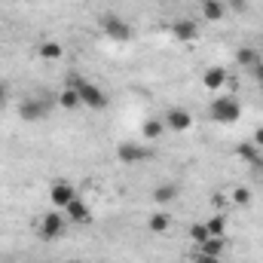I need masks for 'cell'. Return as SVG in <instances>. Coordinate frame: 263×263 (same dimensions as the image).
Masks as SVG:
<instances>
[{
  "instance_id": "6da1fadb",
  "label": "cell",
  "mask_w": 263,
  "mask_h": 263,
  "mask_svg": "<svg viewBox=\"0 0 263 263\" xmlns=\"http://www.w3.org/2000/svg\"><path fill=\"white\" fill-rule=\"evenodd\" d=\"M65 86L70 89H77V95H80V104L83 107H89V110H104L107 104H110V98L92 83V80H86V77H67Z\"/></svg>"
},
{
  "instance_id": "7a4b0ae2",
  "label": "cell",
  "mask_w": 263,
  "mask_h": 263,
  "mask_svg": "<svg viewBox=\"0 0 263 263\" xmlns=\"http://www.w3.org/2000/svg\"><path fill=\"white\" fill-rule=\"evenodd\" d=\"M208 114H211L214 123H220V126H233V123H239V117H242V104H239L236 95H220V98L211 101Z\"/></svg>"
},
{
  "instance_id": "3957f363",
  "label": "cell",
  "mask_w": 263,
  "mask_h": 263,
  "mask_svg": "<svg viewBox=\"0 0 263 263\" xmlns=\"http://www.w3.org/2000/svg\"><path fill=\"white\" fill-rule=\"evenodd\" d=\"M37 230H40V236H43L46 242H55V239H62L67 233V217L59 214V208H52V211H46V214L37 220Z\"/></svg>"
},
{
  "instance_id": "277c9868",
  "label": "cell",
  "mask_w": 263,
  "mask_h": 263,
  "mask_svg": "<svg viewBox=\"0 0 263 263\" xmlns=\"http://www.w3.org/2000/svg\"><path fill=\"white\" fill-rule=\"evenodd\" d=\"M101 31L110 37V40H117V43H126V40H132V25L126 22V18H120L117 12H104L101 15Z\"/></svg>"
},
{
  "instance_id": "5b68a950",
  "label": "cell",
  "mask_w": 263,
  "mask_h": 263,
  "mask_svg": "<svg viewBox=\"0 0 263 263\" xmlns=\"http://www.w3.org/2000/svg\"><path fill=\"white\" fill-rule=\"evenodd\" d=\"M162 123H165V132H190L193 129V114L187 110V107H168L165 110V117H162Z\"/></svg>"
},
{
  "instance_id": "8992f818",
  "label": "cell",
  "mask_w": 263,
  "mask_h": 263,
  "mask_svg": "<svg viewBox=\"0 0 263 263\" xmlns=\"http://www.w3.org/2000/svg\"><path fill=\"white\" fill-rule=\"evenodd\" d=\"M117 159H120V162H126V165H135V162H144V159H150V150H147V147H141V144L123 141V144L117 147Z\"/></svg>"
},
{
  "instance_id": "52a82bcc",
  "label": "cell",
  "mask_w": 263,
  "mask_h": 263,
  "mask_svg": "<svg viewBox=\"0 0 263 263\" xmlns=\"http://www.w3.org/2000/svg\"><path fill=\"white\" fill-rule=\"evenodd\" d=\"M73 199H77V190H73V184H67V181H55V184L49 187V202H52L55 208H62V211H65Z\"/></svg>"
},
{
  "instance_id": "ba28073f",
  "label": "cell",
  "mask_w": 263,
  "mask_h": 263,
  "mask_svg": "<svg viewBox=\"0 0 263 263\" xmlns=\"http://www.w3.org/2000/svg\"><path fill=\"white\" fill-rule=\"evenodd\" d=\"M236 156H239L245 165H251L254 172H263V153H260V147H254L251 141L239 144V147H236Z\"/></svg>"
},
{
  "instance_id": "9c48e42d",
  "label": "cell",
  "mask_w": 263,
  "mask_h": 263,
  "mask_svg": "<svg viewBox=\"0 0 263 263\" xmlns=\"http://www.w3.org/2000/svg\"><path fill=\"white\" fill-rule=\"evenodd\" d=\"M202 83H205V89L217 92V89H223L230 83V73H227V67H205L202 70Z\"/></svg>"
},
{
  "instance_id": "30bf717a",
  "label": "cell",
  "mask_w": 263,
  "mask_h": 263,
  "mask_svg": "<svg viewBox=\"0 0 263 263\" xmlns=\"http://www.w3.org/2000/svg\"><path fill=\"white\" fill-rule=\"evenodd\" d=\"M65 217H67V223H89L92 211H89V205H86L83 199L77 196V199H73V202L65 208Z\"/></svg>"
},
{
  "instance_id": "8fae6325",
  "label": "cell",
  "mask_w": 263,
  "mask_h": 263,
  "mask_svg": "<svg viewBox=\"0 0 263 263\" xmlns=\"http://www.w3.org/2000/svg\"><path fill=\"white\" fill-rule=\"evenodd\" d=\"M172 34H175L178 40L190 43V40H196V37H199V25H196V22H190V18H178V22L172 25Z\"/></svg>"
},
{
  "instance_id": "7c38bea8",
  "label": "cell",
  "mask_w": 263,
  "mask_h": 263,
  "mask_svg": "<svg viewBox=\"0 0 263 263\" xmlns=\"http://www.w3.org/2000/svg\"><path fill=\"white\" fill-rule=\"evenodd\" d=\"M178 196H181V187H178L175 181H165V184H159V187L153 190V202H156V205H168V202H175Z\"/></svg>"
},
{
  "instance_id": "4fadbf2b",
  "label": "cell",
  "mask_w": 263,
  "mask_h": 263,
  "mask_svg": "<svg viewBox=\"0 0 263 263\" xmlns=\"http://www.w3.org/2000/svg\"><path fill=\"white\" fill-rule=\"evenodd\" d=\"M199 9H202L205 22H220V18L227 15V3H223V0H202Z\"/></svg>"
},
{
  "instance_id": "5bb4252c",
  "label": "cell",
  "mask_w": 263,
  "mask_h": 263,
  "mask_svg": "<svg viewBox=\"0 0 263 263\" xmlns=\"http://www.w3.org/2000/svg\"><path fill=\"white\" fill-rule=\"evenodd\" d=\"M227 251V239L223 236H208L202 245H199V254H211V257H220Z\"/></svg>"
},
{
  "instance_id": "9a60e30c",
  "label": "cell",
  "mask_w": 263,
  "mask_h": 263,
  "mask_svg": "<svg viewBox=\"0 0 263 263\" xmlns=\"http://www.w3.org/2000/svg\"><path fill=\"white\" fill-rule=\"evenodd\" d=\"M37 55H40L43 62H59V59L65 55V46H62V43H55V40H46V43H40Z\"/></svg>"
},
{
  "instance_id": "2e32d148",
  "label": "cell",
  "mask_w": 263,
  "mask_h": 263,
  "mask_svg": "<svg viewBox=\"0 0 263 263\" xmlns=\"http://www.w3.org/2000/svg\"><path fill=\"white\" fill-rule=\"evenodd\" d=\"M205 230H208V236H223V239H227V230H230L227 214H211V217L205 220Z\"/></svg>"
},
{
  "instance_id": "e0dca14e",
  "label": "cell",
  "mask_w": 263,
  "mask_h": 263,
  "mask_svg": "<svg viewBox=\"0 0 263 263\" xmlns=\"http://www.w3.org/2000/svg\"><path fill=\"white\" fill-rule=\"evenodd\" d=\"M18 114H22V120H40L43 114H46V107H43V101H22L18 104Z\"/></svg>"
},
{
  "instance_id": "ac0fdd59",
  "label": "cell",
  "mask_w": 263,
  "mask_h": 263,
  "mask_svg": "<svg viewBox=\"0 0 263 263\" xmlns=\"http://www.w3.org/2000/svg\"><path fill=\"white\" fill-rule=\"evenodd\" d=\"M59 107H62V110H77V107H83V104H80V95H77V89L65 86V89L59 92Z\"/></svg>"
},
{
  "instance_id": "d6986e66",
  "label": "cell",
  "mask_w": 263,
  "mask_h": 263,
  "mask_svg": "<svg viewBox=\"0 0 263 263\" xmlns=\"http://www.w3.org/2000/svg\"><path fill=\"white\" fill-rule=\"evenodd\" d=\"M236 62H239L242 67H248V70H251V67L257 65V62H263V59H260V52H257L254 46H242V49L236 52Z\"/></svg>"
},
{
  "instance_id": "ffe728a7",
  "label": "cell",
  "mask_w": 263,
  "mask_h": 263,
  "mask_svg": "<svg viewBox=\"0 0 263 263\" xmlns=\"http://www.w3.org/2000/svg\"><path fill=\"white\" fill-rule=\"evenodd\" d=\"M168 227H172V217L162 214V211L150 214V220H147V230H150V233H168Z\"/></svg>"
},
{
  "instance_id": "44dd1931",
  "label": "cell",
  "mask_w": 263,
  "mask_h": 263,
  "mask_svg": "<svg viewBox=\"0 0 263 263\" xmlns=\"http://www.w3.org/2000/svg\"><path fill=\"white\" fill-rule=\"evenodd\" d=\"M141 135H144L147 141H156V138L165 135V123H162V120H147V123L141 126Z\"/></svg>"
},
{
  "instance_id": "7402d4cb",
  "label": "cell",
  "mask_w": 263,
  "mask_h": 263,
  "mask_svg": "<svg viewBox=\"0 0 263 263\" xmlns=\"http://www.w3.org/2000/svg\"><path fill=\"white\" fill-rule=\"evenodd\" d=\"M251 199H254V193H251L248 187H233V193H230V205H236V208H248Z\"/></svg>"
},
{
  "instance_id": "603a6c76",
  "label": "cell",
  "mask_w": 263,
  "mask_h": 263,
  "mask_svg": "<svg viewBox=\"0 0 263 263\" xmlns=\"http://www.w3.org/2000/svg\"><path fill=\"white\" fill-rule=\"evenodd\" d=\"M190 239H193L196 245H202V242L208 239V230H205V223H193V227H190Z\"/></svg>"
},
{
  "instance_id": "cb8c5ba5",
  "label": "cell",
  "mask_w": 263,
  "mask_h": 263,
  "mask_svg": "<svg viewBox=\"0 0 263 263\" xmlns=\"http://www.w3.org/2000/svg\"><path fill=\"white\" fill-rule=\"evenodd\" d=\"M251 77H254V83L263 89V62H257V65L251 67Z\"/></svg>"
},
{
  "instance_id": "d4e9b609",
  "label": "cell",
  "mask_w": 263,
  "mask_h": 263,
  "mask_svg": "<svg viewBox=\"0 0 263 263\" xmlns=\"http://www.w3.org/2000/svg\"><path fill=\"white\" fill-rule=\"evenodd\" d=\"M245 0H227V9H233V12H245Z\"/></svg>"
},
{
  "instance_id": "484cf974",
  "label": "cell",
  "mask_w": 263,
  "mask_h": 263,
  "mask_svg": "<svg viewBox=\"0 0 263 263\" xmlns=\"http://www.w3.org/2000/svg\"><path fill=\"white\" fill-rule=\"evenodd\" d=\"M251 144L263 150V126H260V129H254V138H251Z\"/></svg>"
},
{
  "instance_id": "4316f807",
  "label": "cell",
  "mask_w": 263,
  "mask_h": 263,
  "mask_svg": "<svg viewBox=\"0 0 263 263\" xmlns=\"http://www.w3.org/2000/svg\"><path fill=\"white\" fill-rule=\"evenodd\" d=\"M196 263H220V257H211V254H196Z\"/></svg>"
},
{
  "instance_id": "83f0119b",
  "label": "cell",
  "mask_w": 263,
  "mask_h": 263,
  "mask_svg": "<svg viewBox=\"0 0 263 263\" xmlns=\"http://www.w3.org/2000/svg\"><path fill=\"white\" fill-rule=\"evenodd\" d=\"M0 101H3V83H0Z\"/></svg>"
},
{
  "instance_id": "f1b7e54d",
  "label": "cell",
  "mask_w": 263,
  "mask_h": 263,
  "mask_svg": "<svg viewBox=\"0 0 263 263\" xmlns=\"http://www.w3.org/2000/svg\"><path fill=\"white\" fill-rule=\"evenodd\" d=\"M70 263H73V260H70Z\"/></svg>"
}]
</instances>
